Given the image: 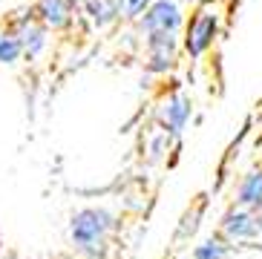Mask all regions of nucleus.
<instances>
[{
    "label": "nucleus",
    "instance_id": "1",
    "mask_svg": "<svg viewBox=\"0 0 262 259\" xmlns=\"http://www.w3.org/2000/svg\"><path fill=\"white\" fill-rule=\"evenodd\" d=\"M116 228V216L104 207H84L70 222V239L84 259H101L107 251L110 233Z\"/></svg>",
    "mask_w": 262,
    "mask_h": 259
},
{
    "label": "nucleus",
    "instance_id": "2",
    "mask_svg": "<svg viewBox=\"0 0 262 259\" xmlns=\"http://www.w3.org/2000/svg\"><path fill=\"white\" fill-rule=\"evenodd\" d=\"M219 23H222V9L213 0H205L196 6V12L190 15V20L182 26L185 38H182V49L190 58H202L219 38Z\"/></svg>",
    "mask_w": 262,
    "mask_h": 259
},
{
    "label": "nucleus",
    "instance_id": "3",
    "mask_svg": "<svg viewBox=\"0 0 262 259\" xmlns=\"http://www.w3.org/2000/svg\"><path fill=\"white\" fill-rule=\"evenodd\" d=\"M144 69L150 75H167L176 67L179 52H182V40L173 32H150L144 35Z\"/></svg>",
    "mask_w": 262,
    "mask_h": 259
},
{
    "label": "nucleus",
    "instance_id": "4",
    "mask_svg": "<svg viewBox=\"0 0 262 259\" xmlns=\"http://www.w3.org/2000/svg\"><path fill=\"white\" fill-rule=\"evenodd\" d=\"M136 23H139L141 35H150V32H173V35H179L182 26H185V15H182V6L176 0H153Z\"/></svg>",
    "mask_w": 262,
    "mask_h": 259
},
{
    "label": "nucleus",
    "instance_id": "5",
    "mask_svg": "<svg viewBox=\"0 0 262 259\" xmlns=\"http://www.w3.org/2000/svg\"><path fill=\"white\" fill-rule=\"evenodd\" d=\"M12 35L20 40V49H24V55L29 58V61H38L40 55L47 52V46H49V38H47L49 29L32 15V9L24 12V15H17L15 20H12Z\"/></svg>",
    "mask_w": 262,
    "mask_h": 259
},
{
    "label": "nucleus",
    "instance_id": "6",
    "mask_svg": "<svg viewBox=\"0 0 262 259\" xmlns=\"http://www.w3.org/2000/svg\"><path fill=\"white\" fill-rule=\"evenodd\" d=\"M259 233H262V216L251 207L233 205L222 216V236L228 242H251V239H259Z\"/></svg>",
    "mask_w": 262,
    "mask_h": 259
},
{
    "label": "nucleus",
    "instance_id": "7",
    "mask_svg": "<svg viewBox=\"0 0 262 259\" xmlns=\"http://www.w3.org/2000/svg\"><path fill=\"white\" fill-rule=\"evenodd\" d=\"M193 113V104L185 92H170L164 98L162 110H159V124H162V133L167 136H182V130L187 127Z\"/></svg>",
    "mask_w": 262,
    "mask_h": 259
},
{
    "label": "nucleus",
    "instance_id": "8",
    "mask_svg": "<svg viewBox=\"0 0 262 259\" xmlns=\"http://www.w3.org/2000/svg\"><path fill=\"white\" fill-rule=\"evenodd\" d=\"M32 15L38 17L47 29H67L75 17V3L72 0H35Z\"/></svg>",
    "mask_w": 262,
    "mask_h": 259
},
{
    "label": "nucleus",
    "instance_id": "9",
    "mask_svg": "<svg viewBox=\"0 0 262 259\" xmlns=\"http://www.w3.org/2000/svg\"><path fill=\"white\" fill-rule=\"evenodd\" d=\"M90 23H93L95 29H107L113 23L121 17V3L118 0H86L84 6H81Z\"/></svg>",
    "mask_w": 262,
    "mask_h": 259
},
{
    "label": "nucleus",
    "instance_id": "10",
    "mask_svg": "<svg viewBox=\"0 0 262 259\" xmlns=\"http://www.w3.org/2000/svg\"><path fill=\"white\" fill-rule=\"evenodd\" d=\"M236 205L259 210L262 207V170H251L242 176V182L236 187Z\"/></svg>",
    "mask_w": 262,
    "mask_h": 259
},
{
    "label": "nucleus",
    "instance_id": "11",
    "mask_svg": "<svg viewBox=\"0 0 262 259\" xmlns=\"http://www.w3.org/2000/svg\"><path fill=\"white\" fill-rule=\"evenodd\" d=\"M228 253V239L219 233V236H208L202 245L193 248V259H225Z\"/></svg>",
    "mask_w": 262,
    "mask_h": 259
},
{
    "label": "nucleus",
    "instance_id": "12",
    "mask_svg": "<svg viewBox=\"0 0 262 259\" xmlns=\"http://www.w3.org/2000/svg\"><path fill=\"white\" fill-rule=\"evenodd\" d=\"M20 40L12 35V32H0V63H17L20 61Z\"/></svg>",
    "mask_w": 262,
    "mask_h": 259
},
{
    "label": "nucleus",
    "instance_id": "13",
    "mask_svg": "<svg viewBox=\"0 0 262 259\" xmlns=\"http://www.w3.org/2000/svg\"><path fill=\"white\" fill-rule=\"evenodd\" d=\"M121 3V17H127V20H139L141 15H144V9L153 3V0H118Z\"/></svg>",
    "mask_w": 262,
    "mask_h": 259
},
{
    "label": "nucleus",
    "instance_id": "14",
    "mask_svg": "<svg viewBox=\"0 0 262 259\" xmlns=\"http://www.w3.org/2000/svg\"><path fill=\"white\" fill-rule=\"evenodd\" d=\"M199 216H202V207H196L193 213H187L185 216V225H182V230H179V236H187V233H193V230L199 228V222H196Z\"/></svg>",
    "mask_w": 262,
    "mask_h": 259
},
{
    "label": "nucleus",
    "instance_id": "15",
    "mask_svg": "<svg viewBox=\"0 0 262 259\" xmlns=\"http://www.w3.org/2000/svg\"><path fill=\"white\" fill-rule=\"evenodd\" d=\"M72 3H75V9H81V6L86 3V0H72Z\"/></svg>",
    "mask_w": 262,
    "mask_h": 259
},
{
    "label": "nucleus",
    "instance_id": "16",
    "mask_svg": "<svg viewBox=\"0 0 262 259\" xmlns=\"http://www.w3.org/2000/svg\"><path fill=\"white\" fill-rule=\"evenodd\" d=\"M187 3H196V6H199V3H205V0H187Z\"/></svg>",
    "mask_w": 262,
    "mask_h": 259
},
{
    "label": "nucleus",
    "instance_id": "17",
    "mask_svg": "<svg viewBox=\"0 0 262 259\" xmlns=\"http://www.w3.org/2000/svg\"><path fill=\"white\" fill-rule=\"evenodd\" d=\"M0 32H3V29H0Z\"/></svg>",
    "mask_w": 262,
    "mask_h": 259
}]
</instances>
